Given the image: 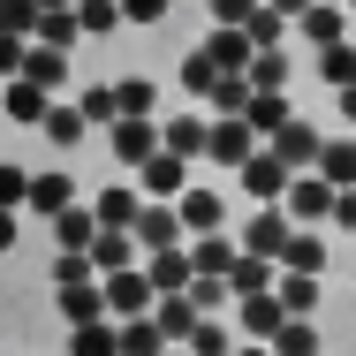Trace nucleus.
I'll use <instances>...</instances> for the list:
<instances>
[{"mask_svg": "<svg viewBox=\"0 0 356 356\" xmlns=\"http://www.w3.org/2000/svg\"><path fill=\"white\" fill-rule=\"evenodd\" d=\"M152 303H159V288H152V273H144V266L106 273V318H114V326H122V318H152Z\"/></svg>", "mask_w": 356, "mask_h": 356, "instance_id": "nucleus-1", "label": "nucleus"}, {"mask_svg": "<svg viewBox=\"0 0 356 356\" xmlns=\"http://www.w3.org/2000/svg\"><path fill=\"white\" fill-rule=\"evenodd\" d=\"M288 182H296V167H288L273 144H258V152L243 159V190H250L258 205H281V197H288Z\"/></svg>", "mask_w": 356, "mask_h": 356, "instance_id": "nucleus-2", "label": "nucleus"}, {"mask_svg": "<svg viewBox=\"0 0 356 356\" xmlns=\"http://www.w3.org/2000/svg\"><path fill=\"white\" fill-rule=\"evenodd\" d=\"M258 144H266V137H258L243 114H220V122H213V144H205V159H213V167H227V175H243V159H250Z\"/></svg>", "mask_w": 356, "mask_h": 356, "instance_id": "nucleus-3", "label": "nucleus"}, {"mask_svg": "<svg viewBox=\"0 0 356 356\" xmlns=\"http://www.w3.org/2000/svg\"><path fill=\"white\" fill-rule=\"evenodd\" d=\"M137 190H144V205H175L182 190H190V159H175V152H152L137 167Z\"/></svg>", "mask_w": 356, "mask_h": 356, "instance_id": "nucleus-4", "label": "nucleus"}, {"mask_svg": "<svg viewBox=\"0 0 356 356\" xmlns=\"http://www.w3.org/2000/svg\"><path fill=\"white\" fill-rule=\"evenodd\" d=\"M106 144H114V159H122V167H129V175H137L144 159H152V152H159V122H152V114H122V122H114V129H106Z\"/></svg>", "mask_w": 356, "mask_h": 356, "instance_id": "nucleus-5", "label": "nucleus"}, {"mask_svg": "<svg viewBox=\"0 0 356 356\" xmlns=\"http://www.w3.org/2000/svg\"><path fill=\"white\" fill-rule=\"evenodd\" d=\"M288 235H296V220H288L281 205H266V213L250 220V227H243V235H235V243H243V250H250V258H273V266H281V250H288Z\"/></svg>", "mask_w": 356, "mask_h": 356, "instance_id": "nucleus-6", "label": "nucleus"}, {"mask_svg": "<svg viewBox=\"0 0 356 356\" xmlns=\"http://www.w3.org/2000/svg\"><path fill=\"white\" fill-rule=\"evenodd\" d=\"M129 235L144 243V258H152V250H182V243H190V227H182V213H175V205H144Z\"/></svg>", "mask_w": 356, "mask_h": 356, "instance_id": "nucleus-7", "label": "nucleus"}, {"mask_svg": "<svg viewBox=\"0 0 356 356\" xmlns=\"http://www.w3.org/2000/svg\"><path fill=\"white\" fill-rule=\"evenodd\" d=\"M175 213H182L190 243H197V235H220V227H227V197H220V190H197V182H190V190L175 197Z\"/></svg>", "mask_w": 356, "mask_h": 356, "instance_id": "nucleus-8", "label": "nucleus"}, {"mask_svg": "<svg viewBox=\"0 0 356 356\" xmlns=\"http://www.w3.org/2000/svg\"><path fill=\"white\" fill-rule=\"evenodd\" d=\"M205 144H213L205 114H167L159 122V152H175V159H205Z\"/></svg>", "mask_w": 356, "mask_h": 356, "instance_id": "nucleus-9", "label": "nucleus"}, {"mask_svg": "<svg viewBox=\"0 0 356 356\" xmlns=\"http://www.w3.org/2000/svg\"><path fill=\"white\" fill-rule=\"evenodd\" d=\"M281 213L288 220H334V182H326V175H296L288 197H281Z\"/></svg>", "mask_w": 356, "mask_h": 356, "instance_id": "nucleus-10", "label": "nucleus"}, {"mask_svg": "<svg viewBox=\"0 0 356 356\" xmlns=\"http://www.w3.org/2000/svg\"><path fill=\"white\" fill-rule=\"evenodd\" d=\"M137 258H144V243L129 235V227H99V243H91V266H99V281H106V273H129Z\"/></svg>", "mask_w": 356, "mask_h": 356, "instance_id": "nucleus-11", "label": "nucleus"}, {"mask_svg": "<svg viewBox=\"0 0 356 356\" xmlns=\"http://www.w3.org/2000/svg\"><path fill=\"white\" fill-rule=\"evenodd\" d=\"M273 152H281V159L296 167V175H311V167H318V152H326V137H318V129H311V122L296 114V122H288L281 137H273Z\"/></svg>", "mask_w": 356, "mask_h": 356, "instance_id": "nucleus-12", "label": "nucleus"}, {"mask_svg": "<svg viewBox=\"0 0 356 356\" xmlns=\"http://www.w3.org/2000/svg\"><path fill=\"white\" fill-rule=\"evenodd\" d=\"M144 273H152V288H159V296H182V288L197 281V266H190V243H182V250H152V258H144Z\"/></svg>", "mask_w": 356, "mask_h": 356, "instance_id": "nucleus-13", "label": "nucleus"}, {"mask_svg": "<svg viewBox=\"0 0 356 356\" xmlns=\"http://www.w3.org/2000/svg\"><path fill=\"white\" fill-rule=\"evenodd\" d=\"M235 258H243V243H235L227 227H220V235H197V243H190V266H197V273H213V281H227V273H235Z\"/></svg>", "mask_w": 356, "mask_h": 356, "instance_id": "nucleus-14", "label": "nucleus"}, {"mask_svg": "<svg viewBox=\"0 0 356 356\" xmlns=\"http://www.w3.org/2000/svg\"><path fill=\"white\" fill-rule=\"evenodd\" d=\"M91 213H99V227H137V213H144V190H137V182H106Z\"/></svg>", "mask_w": 356, "mask_h": 356, "instance_id": "nucleus-15", "label": "nucleus"}, {"mask_svg": "<svg viewBox=\"0 0 356 356\" xmlns=\"http://www.w3.org/2000/svg\"><path fill=\"white\" fill-rule=\"evenodd\" d=\"M296 31H303V46H318V54H326V46H349V8H326V0H318Z\"/></svg>", "mask_w": 356, "mask_h": 356, "instance_id": "nucleus-16", "label": "nucleus"}, {"mask_svg": "<svg viewBox=\"0 0 356 356\" xmlns=\"http://www.w3.org/2000/svg\"><path fill=\"white\" fill-rule=\"evenodd\" d=\"M46 106H54V91H38L31 76H8V122H23V129H46Z\"/></svg>", "mask_w": 356, "mask_h": 356, "instance_id": "nucleus-17", "label": "nucleus"}, {"mask_svg": "<svg viewBox=\"0 0 356 356\" xmlns=\"http://www.w3.org/2000/svg\"><path fill=\"white\" fill-rule=\"evenodd\" d=\"M83 137H91L83 106H76V99H54V106H46V144H54V152H76Z\"/></svg>", "mask_w": 356, "mask_h": 356, "instance_id": "nucleus-18", "label": "nucleus"}, {"mask_svg": "<svg viewBox=\"0 0 356 356\" xmlns=\"http://www.w3.org/2000/svg\"><path fill=\"white\" fill-rule=\"evenodd\" d=\"M76 205V182L69 175H31V205H23V213H38V220H61Z\"/></svg>", "mask_w": 356, "mask_h": 356, "instance_id": "nucleus-19", "label": "nucleus"}, {"mask_svg": "<svg viewBox=\"0 0 356 356\" xmlns=\"http://www.w3.org/2000/svg\"><path fill=\"white\" fill-rule=\"evenodd\" d=\"M227 288H235V303H243V296H273V288H281V266L243 250V258H235V273H227Z\"/></svg>", "mask_w": 356, "mask_h": 356, "instance_id": "nucleus-20", "label": "nucleus"}, {"mask_svg": "<svg viewBox=\"0 0 356 356\" xmlns=\"http://www.w3.org/2000/svg\"><path fill=\"white\" fill-rule=\"evenodd\" d=\"M152 318H159V334H167V341H190L205 311H197V303H190V288H182V296H159V303H152Z\"/></svg>", "mask_w": 356, "mask_h": 356, "instance_id": "nucleus-21", "label": "nucleus"}, {"mask_svg": "<svg viewBox=\"0 0 356 356\" xmlns=\"http://www.w3.org/2000/svg\"><path fill=\"white\" fill-rule=\"evenodd\" d=\"M235 318H243V334H250V341H273V334H281V296H243V303H235Z\"/></svg>", "mask_w": 356, "mask_h": 356, "instance_id": "nucleus-22", "label": "nucleus"}, {"mask_svg": "<svg viewBox=\"0 0 356 356\" xmlns=\"http://www.w3.org/2000/svg\"><path fill=\"white\" fill-rule=\"evenodd\" d=\"M243 122H250V129H258V137L273 144L288 129V122H296V106H288V91H258V99H250V114H243Z\"/></svg>", "mask_w": 356, "mask_h": 356, "instance_id": "nucleus-23", "label": "nucleus"}, {"mask_svg": "<svg viewBox=\"0 0 356 356\" xmlns=\"http://www.w3.org/2000/svg\"><path fill=\"white\" fill-rule=\"evenodd\" d=\"M61 318H69V326H99V318H106V281L61 288Z\"/></svg>", "mask_w": 356, "mask_h": 356, "instance_id": "nucleus-24", "label": "nucleus"}, {"mask_svg": "<svg viewBox=\"0 0 356 356\" xmlns=\"http://www.w3.org/2000/svg\"><path fill=\"white\" fill-rule=\"evenodd\" d=\"M311 175H326L334 190H356V137H326V152H318Z\"/></svg>", "mask_w": 356, "mask_h": 356, "instance_id": "nucleus-25", "label": "nucleus"}, {"mask_svg": "<svg viewBox=\"0 0 356 356\" xmlns=\"http://www.w3.org/2000/svg\"><path fill=\"white\" fill-rule=\"evenodd\" d=\"M54 243H61V250H91V243H99V213H91V205H69V213L54 220Z\"/></svg>", "mask_w": 356, "mask_h": 356, "instance_id": "nucleus-26", "label": "nucleus"}, {"mask_svg": "<svg viewBox=\"0 0 356 356\" xmlns=\"http://www.w3.org/2000/svg\"><path fill=\"white\" fill-rule=\"evenodd\" d=\"M69 356H122V326L99 318V326H69Z\"/></svg>", "mask_w": 356, "mask_h": 356, "instance_id": "nucleus-27", "label": "nucleus"}, {"mask_svg": "<svg viewBox=\"0 0 356 356\" xmlns=\"http://www.w3.org/2000/svg\"><path fill=\"white\" fill-rule=\"evenodd\" d=\"M76 38H83L76 8H46V15H38V38H31V46H54V54H69Z\"/></svg>", "mask_w": 356, "mask_h": 356, "instance_id": "nucleus-28", "label": "nucleus"}, {"mask_svg": "<svg viewBox=\"0 0 356 356\" xmlns=\"http://www.w3.org/2000/svg\"><path fill=\"white\" fill-rule=\"evenodd\" d=\"M23 76H31L38 91H54V99H61V83H69V54H54V46H31Z\"/></svg>", "mask_w": 356, "mask_h": 356, "instance_id": "nucleus-29", "label": "nucleus"}, {"mask_svg": "<svg viewBox=\"0 0 356 356\" xmlns=\"http://www.w3.org/2000/svg\"><path fill=\"white\" fill-rule=\"evenodd\" d=\"M220 54L213 46H190V61H182V91H197V99H213V83H220Z\"/></svg>", "mask_w": 356, "mask_h": 356, "instance_id": "nucleus-30", "label": "nucleus"}, {"mask_svg": "<svg viewBox=\"0 0 356 356\" xmlns=\"http://www.w3.org/2000/svg\"><path fill=\"white\" fill-rule=\"evenodd\" d=\"M273 296H281L288 318H311V311H318V273H281V288H273Z\"/></svg>", "mask_w": 356, "mask_h": 356, "instance_id": "nucleus-31", "label": "nucleus"}, {"mask_svg": "<svg viewBox=\"0 0 356 356\" xmlns=\"http://www.w3.org/2000/svg\"><path fill=\"white\" fill-rule=\"evenodd\" d=\"M76 106H83V122H91V129H114V122H122L114 83H83V91H76Z\"/></svg>", "mask_w": 356, "mask_h": 356, "instance_id": "nucleus-32", "label": "nucleus"}, {"mask_svg": "<svg viewBox=\"0 0 356 356\" xmlns=\"http://www.w3.org/2000/svg\"><path fill=\"white\" fill-rule=\"evenodd\" d=\"M76 23H83V38H106V31H122L129 15H122V0H76Z\"/></svg>", "mask_w": 356, "mask_h": 356, "instance_id": "nucleus-33", "label": "nucleus"}, {"mask_svg": "<svg viewBox=\"0 0 356 356\" xmlns=\"http://www.w3.org/2000/svg\"><path fill=\"white\" fill-rule=\"evenodd\" d=\"M318 266H326V243L296 227V235H288V250H281V273H318Z\"/></svg>", "mask_w": 356, "mask_h": 356, "instance_id": "nucleus-34", "label": "nucleus"}, {"mask_svg": "<svg viewBox=\"0 0 356 356\" xmlns=\"http://www.w3.org/2000/svg\"><path fill=\"white\" fill-rule=\"evenodd\" d=\"M205 46H213V54H220V69H227V76H243V69H250V61H258V46H250L243 31H213Z\"/></svg>", "mask_w": 356, "mask_h": 356, "instance_id": "nucleus-35", "label": "nucleus"}, {"mask_svg": "<svg viewBox=\"0 0 356 356\" xmlns=\"http://www.w3.org/2000/svg\"><path fill=\"white\" fill-rule=\"evenodd\" d=\"M250 99H258L250 69H243V76H220V83H213V114H250Z\"/></svg>", "mask_w": 356, "mask_h": 356, "instance_id": "nucleus-36", "label": "nucleus"}, {"mask_svg": "<svg viewBox=\"0 0 356 356\" xmlns=\"http://www.w3.org/2000/svg\"><path fill=\"white\" fill-rule=\"evenodd\" d=\"M159 349H167L159 318H122V356H159Z\"/></svg>", "mask_w": 356, "mask_h": 356, "instance_id": "nucleus-37", "label": "nucleus"}, {"mask_svg": "<svg viewBox=\"0 0 356 356\" xmlns=\"http://www.w3.org/2000/svg\"><path fill=\"white\" fill-rule=\"evenodd\" d=\"M273 356H318V326H311V318H281Z\"/></svg>", "mask_w": 356, "mask_h": 356, "instance_id": "nucleus-38", "label": "nucleus"}, {"mask_svg": "<svg viewBox=\"0 0 356 356\" xmlns=\"http://www.w3.org/2000/svg\"><path fill=\"white\" fill-rule=\"evenodd\" d=\"M38 0H0V38H38Z\"/></svg>", "mask_w": 356, "mask_h": 356, "instance_id": "nucleus-39", "label": "nucleus"}, {"mask_svg": "<svg viewBox=\"0 0 356 356\" xmlns=\"http://www.w3.org/2000/svg\"><path fill=\"white\" fill-rule=\"evenodd\" d=\"M318 76H326V91H349L356 83V46H326L318 54Z\"/></svg>", "mask_w": 356, "mask_h": 356, "instance_id": "nucleus-40", "label": "nucleus"}, {"mask_svg": "<svg viewBox=\"0 0 356 356\" xmlns=\"http://www.w3.org/2000/svg\"><path fill=\"white\" fill-rule=\"evenodd\" d=\"M23 205H31V167L0 159V213H23Z\"/></svg>", "mask_w": 356, "mask_h": 356, "instance_id": "nucleus-41", "label": "nucleus"}, {"mask_svg": "<svg viewBox=\"0 0 356 356\" xmlns=\"http://www.w3.org/2000/svg\"><path fill=\"white\" fill-rule=\"evenodd\" d=\"M266 0H205V15H213V31H250V15H258Z\"/></svg>", "mask_w": 356, "mask_h": 356, "instance_id": "nucleus-42", "label": "nucleus"}, {"mask_svg": "<svg viewBox=\"0 0 356 356\" xmlns=\"http://www.w3.org/2000/svg\"><path fill=\"white\" fill-rule=\"evenodd\" d=\"M114 99H122V114H152V122H159V83L129 76V83H114Z\"/></svg>", "mask_w": 356, "mask_h": 356, "instance_id": "nucleus-43", "label": "nucleus"}, {"mask_svg": "<svg viewBox=\"0 0 356 356\" xmlns=\"http://www.w3.org/2000/svg\"><path fill=\"white\" fill-rule=\"evenodd\" d=\"M83 281H99L91 250H61V258H54V288H83Z\"/></svg>", "mask_w": 356, "mask_h": 356, "instance_id": "nucleus-44", "label": "nucleus"}, {"mask_svg": "<svg viewBox=\"0 0 356 356\" xmlns=\"http://www.w3.org/2000/svg\"><path fill=\"white\" fill-rule=\"evenodd\" d=\"M182 349H190V356H235V341H227V326H220V318H197V334H190Z\"/></svg>", "mask_w": 356, "mask_h": 356, "instance_id": "nucleus-45", "label": "nucleus"}, {"mask_svg": "<svg viewBox=\"0 0 356 356\" xmlns=\"http://www.w3.org/2000/svg\"><path fill=\"white\" fill-rule=\"evenodd\" d=\"M281 31H288V15H273V8H258V15H250V31H243V38H250V46H258V54H281Z\"/></svg>", "mask_w": 356, "mask_h": 356, "instance_id": "nucleus-46", "label": "nucleus"}, {"mask_svg": "<svg viewBox=\"0 0 356 356\" xmlns=\"http://www.w3.org/2000/svg\"><path fill=\"white\" fill-rule=\"evenodd\" d=\"M288 69H296L288 54H258V61H250V83H258V91H288Z\"/></svg>", "mask_w": 356, "mask_h": 356, "instance_id": "nucleus-47", "label": "nucleus"}, {"mask_svg": "<svg viewBox=\"0 0 356 356\" xmlns=\"http://www.w3.org/2000/svg\"><path fill=\"white\" fill-rule=\"evenodd\" d=\"M227 296H235V288H227V281H213V273H197V281H190V303H197L205 318H213V311L227 303Z\"/></svg>", "mask_w": 356, "mask_h": 356, "instance_id": "nucleus-48", "label": "nucleus"}, {"mask_svg": "<svg viewBox=\"0 0 356 356\" xmlns=\"http://www.w3.org/2000/svg\"><path fill=\"white\" fill-rule=\"evenodd\" d=\"M23 61H31V38H0V76H23Z\"/></svg>", "mask_w": 356, "mask_h": 356, "instance_id": "nucleus-49", "label": "nucleus"}, {"mask_svg": "<svg viewBox=\"0 0 356 356\" xmlns=\"http://www.w3.org/2000/svg\"><path fill=\"white\" fill-rule=\"evenodd\" d=\"M167 8H175V0H122L129 23H167Z\"/></svg>", "mask_w": 356, "mask_h": 356, "instance_id": "nucleus-50", "label": "nucleus"}, {"mask_svg": "<svg viewBox=\"0 0 356 356\" xmlns=\"http://www.w3.org/2000/svg\"><path fill=\"white\" fill-rule=\"evenodd\" d=\"M334 227H349V235H356V190H334Z\"/></svg>", "mask_w": 356, "mask_h": 356, "instance_id": "nucleus-51", "label": "nucleus"}, {"mask_svg": "<svg viewBox=\"0 0 356 356\" xmlns=\"http://www.w3.org/2000/svg\"><path fill=\"white\" fill-rule=\"evenodd\" d=\"M266 8H273V15H288V23H303V15L318 8V0H266Z\"/></svg>", "mask_w": 356, "mask_h": 356, "instance_id": "nucleus-52", "label": "nucleus"}, {"mask_svg": "<svg viewBox=\"0 0 356 356\" xmlns=\"http://www.w3.org/2000/svg\"><path fill=\"white\" fill-rule=\"evenodd\" d=\"M0 250H15V213H0Z\"/></svg>", "mask_w": 356, "mask_h": 356, "instance_id": "nucleus-53", "label": "nucleus"}, {"mask_svg": "<svg viewBox=\"0 0 356 356\" xmlns=\"http://www.w3.org/2000/svg\"><path fill=\"white\" fill-rule=\"evenodd\" d=\"M341 122H356V83H349V91H341Z\"/></svg>", "mask_w": 356, "mask_h": 356, "instance_id": "nucleus-54", "label": "nucleus"}, {"mask_svg": "<svg viewBox=\"0 0 356 356\" xmlns=\"http://www.w3.org/2000/svg\"><path fill=\"white\" fill-rule=\"evenodd\" d=\"M235 356H273V341H250V349H235Z\"/></svg>", "mask_w": 356, "mask_h": 356, "instance_id": "nucleus-55", "label": "nucleus"}, {"mask_svg": "<svg viewBox=\"0 0 356 356\" xmlns=\"http://www.w3.org/2000/svg\"><path fill=\"white\" fill-rule=\"evenodd\" d=\"M38 8H76V0H38Z\"/></svg>", "mask_w": 356, "mask_h": 356, "instance_id": "nucleus-56", "label": "nucleus"}, {"mask_svg": "<svg viewBox=\"0 0 356 356\" xmlns=\"http://www.w3.org/2000/svg\"><path fill=\"white\" fill-rule=\"evenodd\" d=\"M326 8H349V0H326Z\"/></svg>", "mask_w": 356, "mask_h": 356, "instance_id": "nucleus-57", "label": "nucleus"}, {"mask_svg": "<svg viewBox=\"0 0 356 356\" xmlns=\"http://www.w3.org/2000/svg\"><path fill=\"white\" fill-rule=\"evenodd\" d=\"M349 15H356V0H349Z\"/></svg>", "mask_w": 356, "mask_h": 356, "instance_id": "nucleus-58", "label": "nucleus"}]
</instances>
